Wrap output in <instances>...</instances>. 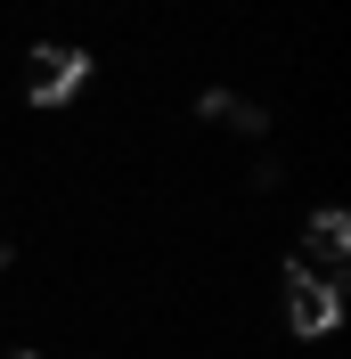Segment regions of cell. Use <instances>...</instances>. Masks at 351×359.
<instances>
[{
  "label": "cell",
  "instance_id": "cell-3",
  "mask_svg": "<svg viewBox=\"0 0 351 359\" xmlns=\"http://www.w3.org/2000/svg\"><path fill=\"white\" fill-rule=\"evenodd\" d=\"M303 237H310V253H319V262H327V278H335V269H343V253H351V212H343V204H319Z\"/></svg>",
  "mask_w": 351,
  "mask_h": 359
},
{
  "label": "cell",
  "instance_id": "cell-5",
  "mask_svg": "<svg viewBox=\"0 0 351 359\" xmlns=\"http://www.w3.org/2000/svg\"><path fill=\"white\" fill-rule=\"evenodd\" d=\"M17 359H49V351H17Z\"/></svg>",
  "mask_w": 351,
  "mask_h": 359
},
{
  "label": "cell",
  "instance_id": "cell-4",
  "mask_svg": "<svg viewBox=\"0 0 351 359\" xmlns=\"http://www.w3.org/2000/svg\"><path fill=\"white\" fill-rule=\"evenodd\" d=\"M197 114H204V123H229V131H245V139L270 131V114L253 107V98H229V90H197Z\"/></svg>",
  "mask_w": 351,
  "mask_h": 359
},
{
  "label": "cell",
  "instance_id": "cell-1",
  "mask_svg": "<svg viewBox=\"0 0 351 359\" xmlns=\"http://www.w3.org/2000/svg\"><path fill=\"white\" fill-rule=\"evenodd\" d=\"M343 278H327V269H310L303 253H294V262H286V327H294V335H327L335 318H343Z\"/></svg>",
  "mask_w": 351,
  "mask_h": 359
},
{
  "label": "cell",
  "instance_id": "cell-2",
  "mask_svg": "<svg viewBox=\"0 0 351 359\" xmlns=\"http://www.w3.org/2000/svg\"><path fill=\"white\" fill-rule=\"evenodd\" d=\"M82 82H90V49L82 41H41L25 57V98H33V107H66Z\"/></svg>",
  "mask_w": 351,
  "mask_h": 359
}]
</instances>
